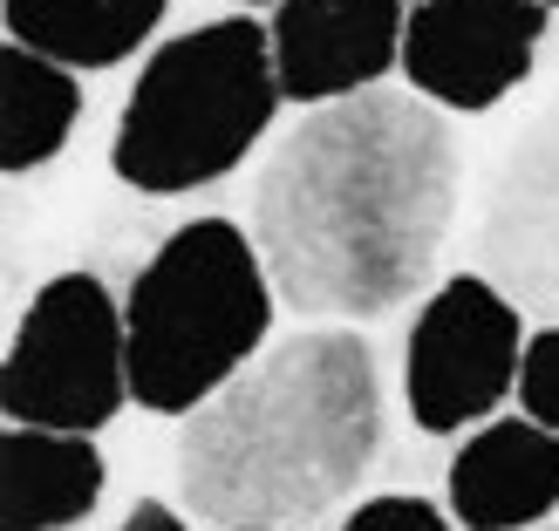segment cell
<instances>
[{"label":"cell","mask_w":559,"mask_h":531,"mask_svg":"<svg viewBox=\"0 0 559 531\" xmlns=\"http://www.w3.org/2000/svg\"><path fill=\"white\" fill-rule=\"evenodd\" d=\"M75 117H82V75L21 41H0V171L27 178L48 157H62Z\"/></svg>","instance_id":"4fadbf2b"},{"label":"cell","mask_w":559,"mask_h":531,"mask_svg":"<svg viewBox=\"0 0 559 531\" xmlns=\"http://www.w3.org/2000/svg\"><path fill=\"white\" fill-rule=\"evenodd\" d=\"M533 531H559V524H533Z\"/></svg>","instance_id":"d6986e66"},{"label":"cell","mask_w":559,"mask_h":531,"mask_svg":"<svg viewBox=\"0 0 559 531\" xmlns=\"http://www.w3.org/2000/svg\"><path fill=\"white\" fill-rule=\"evenodd\" d=\"M273 273L233 218H191L136 266L123 293L130 402L191 415L212 402L273 334Z\"/></svg>","instance_id":"277c9868"},{"label":"cell","mask_w":559,"mask_h":531,"mask_svg":"<svg viewBox=\"0 0 559 531\" xmlns=\"http://www.w3.org/2000/svg\"><path fill=\"white\" fill-rule=\"evenodd\" d=\"M246 8H280V0H246Z\"/></svg>","instance_id":"ac0fdd59"},{"label":"cell","mask_w":559,"mask_h":531,"mask_svg":"<svg viewBox=\"0 0 559 531\" xmlns=\"http://www.w3.org/2000/svg\"><path fill=\"white\" fill-rule=\"evenodd\" d=\"M546 21V0H416L403 21V75L424 102L485 117L533 75Z\"/></svg>","instance_id":"ba28073f"},{"label":"cell","mask_w":559,"mask_h":531,"mask_svg":"<svg viewBox=\"0 0 559 531\" xmlns=\"http://www.w3.org/2000/svg\"><path fill=\"white\" fill-rule=\"evenodd\" d=\"M519 361H525V306L478 266L451 273L409 321L403 348L409 423L424 436H457L485 423L506 396H519Z\"/></svg>","instance_id":"8992f818"},{"label":"cell","mask_w":559,"mask_h":531,"mask_svg":"<svg viewBox=\"0 0 559 531\" xmlns=\"http://www.w3.org/2000/svg\"><path fill=\"white\" fill-rule=\"evenodd\" d=\"M109 463L96 436L75 430H27L0 436V531H69L103 505Z\"/></svg>","instance_id":"8fae6325"},{"label":"cell","mask_w":559,"mask_h":531,"mask_svg":"<svg viewBox=\"0 0 559 531\" xmlns=\"http://www.w3.org/2000/svg\"><path fill=\"white\" fill-rule=\"evenodd\" d=\"M403 0H280L266 35L287 102H342L382 89L389 69H403Z\"/></svg>","instance_id":"9c48e42d"},{"label":"cell","mask_w":559,"mask_h":531,"mask_svg":"<svg viewBox=\"0 0 559 531\" xmlns=\"http://www.w3.org/2000/svg\"><path fill=\"white\" fill-rule=\"evenodd\" d=\"M130 402V334L123 300L96 273H55L14 321L0 409L27 430L96 436Z\"/></svg>","instance_id":"5b68a950"},{"label":"cell","mask_w":559,"mask_h":531,"mask_svg":"<svg viewBox=\"0 0 559 531\" xmlns=\"http://www.w3.org/2000/svg\"><path fill=\"white\" fill-rule=\"evenodd\" d=\"M443 484L464 531H533L559 511V430L533 415L478 423L457 443Z\"/></svg>","instance_id":"30bf717a"},{"label":"cell","mask_w":559,"mask_h":531,"mask_svg":"<svg viewBox=\"0 0 559 531\" xmlns=\"http://www.w3.org/2000/svg\"><path fill=\"white\" fill-rule=\"evenodd\" d=\"M457 518H443L430 497L389 491V497H361V505L342 518V531H451Z\"/></svg>","instance_id":"9a60e30c"},{"label":"cell","mask_w":559,"mask_h":531,"mask_svg":"<svg viewBox=\"0 0 559 531\" xmlns=\"http://www.w3.org/2000/svg\"><path fill=\"white\" fill-rule=\"evenodd\" d=\"M0 14H8V41L75 75H103L157 35L171 0H0Z\"/></svg>","instance_id":"7c38bea8"},{"label":"cell","mask_w":559,"mask_h":531,"mask_svg":"<svg viewBox=\"0 0 559 531\" xmlns=\"http://www.w3.org/2000/svg\"><path fill=\"white\" fill-rule=\"evenodd\" d=\"M117 531H191V511L164 505V497H136V505L123 511V524H117Z\"/></svg>","instance_id":"2e32d148"},{"label":"cell","mask_w":559,"mask_h":531,"mask_svg":"<svg viewBox=\"0 0 559 531\" xmlns=\"http://www.w3.org/2000/svg\"><path fill=\"white\" fill-rule=\"evenodd\" d=\"M546 8H559V0H546Z\"/></svg>","instance_id":"ffe728a7"},{"label":"cell","mask_w":559,"mask_h":531,"mask_svg":"<svg viewBox=\"0 0 559 531\" xmlns=\"http://www.w3.org/2000/svg\"><path fill=\"white\" fill-rule=\"evenodd\" d=\"M519 402H525V415H533V423L559 430V321H546L539 334H525Z\"/></svg>","instance_id":"5bb4252c"},{"label":"cell","mask_w":559,"mask_h":531,"mask_svg":"<svg viewBox=\"0 0 559 531\" xmlns=\"http://www.w3.org/2000/svg\"><path fill=\"white\" fill-rule=\"evenodd\" d=\"M464 144L416 89L321 102L253 171V245L300 321H382L416 300L457 226Z\"/></svg>","instance_id":"6da1fadb"},{"label":"cell","mask_w":559,"mask_h":531,"mask_svg":"<svg viewBox=\"0 0 559 531\" xmlns=\"http://www.w3.org/2000/svg\"><path fill=\"white\" fill-rule=\"evenodd\" d=\"M389 409L369 334L300 327L178 430V497L218 531L314 524L382 463Z\"/></svg>","instance_id":"7a4b0ae2"},{"label":"cell","mask_w":559,"mask_h":531,"mask_svg":"<svg viewBox=\"0 0 559 531\" xmlns=\"http://www.w3.org/2000/svg\"><path fill=\"white\" fill-rule=\"evenodd\" d=\"M471 260L533 321H559V96L525 117L478 191Z\"/></svg>","instance_id":"52a82bcc"},{"label":"cell","mask_w":559,"mask_h":531,"mask_svg":"<svg viewBox=\"0 0 559 531\" xmlns=\"http://www.w3.org/2000/svg\"><path fill=\"white\" fill-rule=\"evenodd\" d=\"M280 102L287 96H280L266 27L253 14L199 21L144 55L109 136V171L144 198L218 184L253 157Z\"/></svg>","instance_id":"3957f363"},{"label":"cell","mask_w":559,"mask_h":531,"mask_svg":"<svg viewBox=\"0 0 559 531\" xmlns=\"http://www.w3.org/2000/svg\"><path fill=\"white\" fill-rule=\"evenodd\" d=\"M239 531H300V524H239Z\"/></svg>","instance_id":"e0dca14e"}]
</instances>
